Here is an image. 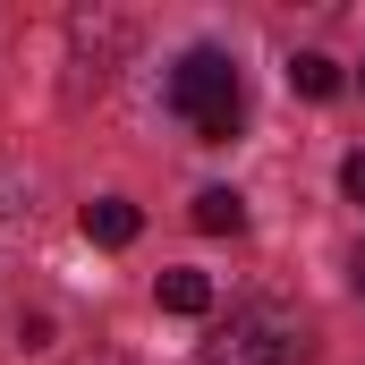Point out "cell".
<instances>
[{"label":"cell","mask_w":365,"mask_h":365,"mask_svg":"<svg viewBox=\"0 0 365 365\" xmlns=\"http://www.w3.org/2000/svg\"><path fill=\"white\" fill-rule=\"evenodd\" d=\"M349 272H357V297H365V247H357V264H349Z\"/></svg>","instance_id":"8"},{"label":"cell","mask_w":365,"mask_h":365,"mask_svg":"<svg viewBox=\"0 0 365 365\" xmlns=\"http://www.w3.org/2000/svg\"><path fill=\"white\" fill-rule=\"evenodd\" d=\"M314 357V340H306V323L272 306V297H247V306H230V323L204 340V365H306Z\"/></svg>","instance_id":"2"},{"label":"cell","mask_w":365,"mask_h":365,"mask_svg":"<svg viewBox=\"0 0 365 365\" xmlns=\"http://www.w3.org/2000/svg\"><path fill=\"white\" fill-rule=\"evenodd\" d=\"M170 110H179L204 145H230V136L247 128V86H238V60H230V51H187L179 68H170Z\"/></svg>","instance_id":"1"},{"label":"cell","mask_w":365,"mask_h":365,"mask_svg":"<svg viewBox=\"0 0 365 365\" xmlns=\"http://www.w3.org/2000/svg\"><path fill=\"white\" fill-rule=\"evenodd\" d=\"M136 230H145V212H136L128 195H93V204H86V238H93V247H128Z\"/></svg>","instance_id":"3"},{"label":"cell","mask_w":365,"mask_h":365,"mask_svg":"<svg viewBox=\"0 0 365 365\" xmlns=\"http://www.w3.org/2000/svg\"><path fill=\"white\" fill-rule=\"evenodd\" d=\"M195 230H204V238H238V230H247V195H238V187H204V195H195Z\"/></svg>","instance_id":"4"},{"label":"cell","mask_w":365,"mask_h":365,"mask_svg":"<svg viewBox=\"0 0 365 365\" xmlns=\"http://www.w3.org/2000/svg\"><path fill=\"white\" fill-rule=\"evenodd\" d=\"M289 86L306 93V102H331V93H340V60H331V51H297V60H289Z\"/></svg>","instance_id":"5"},{"label":"cell","mask_w":365,"mask_h":365,"mask_svg":"<svg viewBox=\"0 0 365 365\" xmlns=\"http://www.w3.org/2000/svg\"><path fill=\"white\" fill-rule=\"evenodd\" d=\"M340 187H349V195L365 204V153H349V162H340Z\"/></svg>","instance_id":"7"},{"label":"cell","mask_w":365,"mask_h":365,"mask_svg":"<svg viewBox=\"0 0 365 365\" xmlns=\"http://www.w3.org/2000/svg\"><path fill=\"white\" fill-rule=\"evenodd\" d=\"M153 297H162V314H204V306H212V280L204 272H162Z\"/></svg>","instance_id":"6"}]
</instances>
